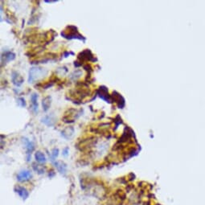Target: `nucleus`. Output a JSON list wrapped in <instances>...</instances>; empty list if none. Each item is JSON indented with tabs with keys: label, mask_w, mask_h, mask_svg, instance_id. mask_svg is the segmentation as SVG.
<instances>
[{
	"label": "nucleus",
	"mask_w": 205,
	"mask_h": 205,
	"mask_svg": "<svg viewBox=\"0 0 205 205\" xmlns=\"http://www.w3.org/2000/svg\"><path fill=\"white\" fill-rule=\"evenodd\" d=\"M47 73V71L45 69H42L40 67H33L30 69L29 77H28V82L33 83L35 80L44 77V75Z\"/></svg>",
	"instance_id": "nucleus-2"
},
{
	"label": "nucleus",
	"mask_w": 205,
	"mask_h": 205,
	"mask_svg": "<svg viewBox=\"0 0 205 205\" xmlns=\"http://www.w3.org/2000/svg\"><path fill=\"white\" fill-rule=\"evenodd\" d=\"M112 97L113 101L117 103L118 108L119 109H123L124 106H125V99H124L123 97L120 93H118V92H116V91H114L112 94Z\"/></svg>",
	"instance_id": "nucleus-6"
},
{
	"label": "nucleus",
	"mask_w": 205,
	"mask_h": 205,
	"mask_svg": "<svg viewBox=\"0 0 205 205\" xmlns=\"http://www.w3.org/2000/svg\"><path fill=\"white\" fill-rule=\"evenodd\" d=\"M51 102H52V98L51 97H45L42 101V106H43V109L44 111H47L51 106Z\"/></svg>",
	"instance_id": "nucleus-16"
},
{
	"label": "nucleus",
	"mask_w": 205,
	"mask_h": 205,
	"mask_svg": "<svg viewBox=\"0 0 205 205\" xmlns=\"http://www.w3.org/2000/svg\"><path fill=\"white\" fill-rule=\"evenodd\" d=\"M35 158H36V160L38 163H44L47 161V158H46L45 155H44V153H42L41 151H37L36 154H35Z\"/></svg>",
	"instance_id": "nucleus-17"
},
{
	"label": "nucleus",
	"mask_w": 205,
	"mask_h": 205,
	"mask_svg": "<svg viewBox=\"0 0 205 205\" xmlns=\"http://www.w3.org/2000/svg\"><path fill=\"white\" fill-rule=\"evenodd\" d=\"M18 105H20L21 107H25L26 106V102L25 100H24V98L23 97H19L18 99Z\"/></svg>",
	"instance_id": "nucleus-21"
},
{
	"label": "nucleus",
	"mask_w": 205,
	"mask_h": 205,
	"mask_svg": "<svg viewBox=\"0 0 205 205\" xmlns=\"http://www.w3.org/2000/svg\"><path fill=\"white\" fill-rule=\"evenodd\" d=\"M97 94L99 95L102 99H103L104 101H105L108 103H112L113 101L112 95L109 94V90L105 86H101L97 90Z\"/></svg>",
	"instance_id": "nucleus-5"
},
{
	"label": "nucleus",
	"mask_w": 205,
	"mask_h": 205,
	"mask_svg": "<svg viewBox=\"0 0 205 205\" xmlns=\"http://www.w3.org/2000/svg\"><path fill=\"white\" fill-rule=\"evenodd\" d=\"M77 58L82 63V61H87V60H89V61H97V59L93 56L92 52L89 50V49H86L84 50L83 52L80 53L77 56Z\"/></svg>",
	"instance_id": "nucleus-3"
},
{
	"label": "nucleus",
	"mask_w": 205,
	"mask_h": 205,
	"mask_svg": "<svg viewBox=\"0 0 205 205\" xmlns=\"http://www.w3.org/2000/svg\"><path fill=\"white\" fill-rule=\"evenodd\" d=\"M55 167H56L57 171L61 175H65L67 172V165L62 161H56L54 163Z\"/></svg>",
	"instance_id": "nucleus-11"
},
{
	"label": "nucleus",
	"mask_w": 205,
	"mask_h": 205,
	"mask_svg": "<svg viewBox=\"0 0 205 205\" xmlns=\"http://www.w3.org/2000/svg\"><path fill=\"white\" fill-rule=\"evenodd\" d=\"M32 167H33V169H34L35 171H36V172H38V174H40V175L44 174V171H45L44 167H43V166H41V165H39V164L33 163Z\"/></svg>",
	"instance_id": "nucleus-18"
},
{
	"label": "nucleus",
	"mask_w": 205,
	"mask_h": 205,
	"mask_svg": "<svg viewBox=\"0 0 205 205\" xmlns=\"http://www.w3.org/2000/svg\"><path fill=\"white\" fill-rule=\"evenodd\" d=\"M61 36L64 38L68 39V40L76 39V40H84V41L86 40V38L78 32L77 27H75V26H68L65 30L61 32Z\"/></svg>",
	"instance_id": "nucleus-1"
},
{
	"label": "nucleus",
	"mask_w": 205,
	"mask_h": 205,
	"mask_svg": "<svg viewBox=\"0 0 205 205\" xmlns=\"http://www.w3.org/2000/svg\"><path fill=\"white\" fill-rule=\"evenodd\" d=\"M59 155V150L56 149V148H54L52 151V158H53V161L54 160V158H56V157Z\"/></svg>",
	"instance_id": "nucleus-20"
},
{
	"label": "nucleus",
	"mask_w": 205,
	"mask_h": 205,
	"mask_svg": "<svg viewBox=\"0 0 205 205\" xmlns=\"http://www.w3.org/2000/svg\"><path fill=\"white\" fill-rule=\"evenodd\" d=\"M24 142L25 144L26 149H27V161L29 162L31 159V152L35 150V145L32 142L29 141L27 138H24Z\"/></svg>",
	"instance_id": "nucleus-7"
},
{
	"label": "nucleus",
	"mask_w": 205,
	"mask_h": 205,
	"mask_svg": "<svg viewBox=\"0 0 205 205\" xmlns=\"http://www.w3.org/2000/svg\"><path fill=\"white\" fill-rule=\"evenodd\" d=\"M15 54L12 52H6L5 53L2 54V63H7V62L15 60Z\"/></svg>",
	"instance_id": "nucleus-12"
},
{
	"label": "nucleus",
	"mask_w": 205,
	"mask_h": 205,
	"mask_svg": "<svg viewBox=\"0 0 205 205\" xmlns=\"http://www.w3.org/2000/svg\"><path fill=\"white\" fill-rule=\"evenodd\" d=\"M80 115V113H78L76 109H70L67 110L64 114V116L62 118L64 122H73L75 118H77Z\"/></svg>",
	"instance_id": "nucleus-4"
},
{
	"label": "nucleus",
	"mask_w": 205,
	"mask_h": 205,
	"mask_svg": "<svg viewBox=\"0 0 205 205\" xmlns=\"http://www.w3.org/2000/svg\"><path fill=\"white\" fill-rule=\"evenodd\" d=\"M74 131V128L73 126H67L61 131V136L65 139H70L73 138Z\"/></svg>",
	"instance_id": "nucleus-9"
},
{
	"label": "nucleus",
	"mask_w": 205,
	"mask_h": 205,
	"mask_svg": "<svg viewBox=\"0 0 205 205\" xmlns=\"http://www.w3.org/2000/svg\"><path fill=\"white\" fill-rule=\"evenodd\" d=\"M81 75H82V71L77 69V70H76V71H74L73 73H72L71 76H70V78L73 80H77L78 78H80Z\"/></svg>",
	"instance_id": "nucleus-19"
},
{
	"label": "nucleus",
	"mask_w": 205,
	"mask_h": 205,
	"mask_svg": "<svg viewBox=\"0 0 205 205\" xmlns=\"http://www.w3.org/2000/svg\"><path fill=\"white\" fill-rule=\"evenodd\" d=\"M41 122L47 126H53L56 123V119L53 115H47L41 119Z\"/></svg>",
	"instance_id": "nucleus-13"
},
{
	"label": "nucleus",
	"mask_w": 205,
	"mask_h": 205,
	"mask_svg": "<svg viewBox=\"0 0 205 205\" xmlns=\"http://www.w3.org/2000/svg\"><path fill=\"white\" fill-rule=\"evenodd\" d=\"M68 153H69V148L66 147V148H64V149L63 150V153H62V154H63L64 156H67Z\"/></svg>",
	"instance_id": "nucleus-22"
},
{
	"label": "nucleus",
	"mask_w": 205,
	"mask_h": 205,
	"mask_svg": "<svg viewBox=\"0 0 205 205\" xmlns=\"http://www.w3.org/2000/svg\"><path fill=\"white\" fill-rule=\"evenodd\" d=\"M32 177L31 171L25 170V171H20L18 175H17V180L19 182H24L29 180Z\"/></svg>",
	"instance_id": "nucleus-8"
},
{
	"label": "nucleus",
	"mask_w": 205,
	"mask_h": 205,
	"mask_svg": "<svg viewBox=\"0 0 205 205\" xmlns=\"http://www.w3.org/2000/svg\"><path fill=\"white\" fill-rule=\"evenodd\" d=\"M12 82L14 85L17 86H20L24 82V79L21 76L19 75L18 73L16 72H13L12 73Z\"/></svg>",
	"instance_id": "nucleus-15"
},
{
	"label": "nucleus",
	"mask_w": 205,
	"mask_h": 205,
	"mask_svg": "<svg viewBox=\"0 0 205 205\" xmlns=\"http://www.w3.org/2000/svg\"><path fill=\"white\" fill-rule=\"evenodd\" d=\"M37 99H38V95L36 93H33L31 96V109H32L34 114H37L38 113V102H37Z\"/></svg>",
	"instance_id": "nucleus-14"
},
{
	"label": "nucleus",
	"mask_w": 205,
	"mask_h": 205,
	"mask_svg": "<svg viewBox=\"0 0 205 205\" xmlns=\"http://www.w3.org/2000/svg\"><path fill=\"white\" fill-rule=\"evenodd\" d=\"M15 191L22 198L23 200H27L28 196H29V192L27 191V190L26 188H24V187H20V186H16L15 187Z\"/></svg>",
	"instance_id": "nucleus-10"
}]
</instances>
